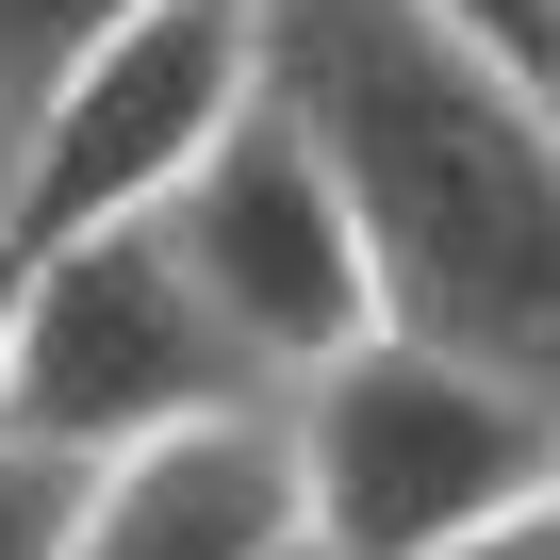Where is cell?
<instances>
[{
	"instance_id": "cell-1",
	"label": "cell",
	"mask_w": 560,
	"mask_h": 560,
	"mask_svg": "<svg viewBox=\"0 0 560 560\" xmlns=\"http://www.w3.org/2000/svg\"><path fill=\"white\" fill-rule=\"evenodd\" d=\"M264 100L347 182L380 330L560 396V100L412 0H264Z\"/></svg>"
},
{
	"instance_id": "cell-2",
	"label": "cell",
	"mask_w": 560,
	"mask_h": 560,
	"mask_svg": "<svg viewBox=\"0 0 560 560\" xmlns=\"http://www.w3.org/2000/svg\"><path fill=\"white\" fill-rule=\"evenodd\" d=\"M280 445H298V527L330 560H445L462 527H494L560 478V396L445 363L412 330H363L280 396Z\"/></svg>"
},
{
	"instance_id": "cell-3",
	"label": "cell",
	"mask_w": 560,
	"mask_h": 560,
	"mask_svg": "<svg viewBox=\"0 0 560 560\" xmlns=\"http://www.w3.org/2000/svg\"><path fill=\"white\" fill-rule=\"evenodd\" d=\"M247 396H280V380L231 347V314L198 298L165 214L0 247V429L18 445L100 462V445H149V429H198V412H247Z\"/></svg>"
},
{
	"instance_id": "cell-4",
	"label": "cell",
	"mask_w": 560,
	"mask_h": 560,
	"mask_svg": "<svg viewBox=\"0 0 560 560\" xmlns=\"http://www.w3.org/2000/svg\"><path fill=\"white\" fill-rule=\"evenodd\" d=\"M247 100H264V0H149V18H116L100 50H67L18 100V231L0 247L165 214Z\"/></svg>"
},
{
	"instance_id": "cell-5",
	"label": "cell",
	"mask_w": 560,
	"mask_h": 560,
	"mask_svg": "<svg viewBox=\"0 0 560 560\" xmlns=\"http://www.w3.org/2000/svg\"><path fill=\"white\" fill-rule=\"evenodd\" d=\"M165 247L198 264V298L231 314V347L298 396L330 347H363L380 330V280H363V231H347V182L314 165V132L280 116V100H247L231 132H214V165L165 198Z\"/></svg>"
},
{
	"instance_id": "cell-6",
	"label": "cell",
	"mask_w": 560,
	"mask_h": 560,
	"mask_svg": "<svg viewBox=\"0 0 560 560\" xmlns=\"http://www.w3.org/2000/svg\"><path fill=\"white\" fill-rule=\"evenodd\" d=\"M298 544V445H280V396L100 445L67 494V560H280Z\"/></svg>"
},
{
	"instance_id": "cell-7",
	"label": "cell",
	"mask_w": 560,
	"mask_h": 560,
	"mask_svg": "<svg viewBox=\"0 0 560 560\" xmlns=\"http://www.w3.org/2000/svg\"><path fill=\"white\" fill-rule=\"evenodd\" d=\"M429 34H462L478 67H511L527 100H560V0H412Z\"/></svg>"
},
{
	"instance_id": "cell-8",
	"label": "cell",
	"mask_w": 560,
	"mask_h": 560,
	"mask_svg": "<svg viewBox=\"0 0 560 560\" xmlns=\"http://www.w3.org/2000/svg\"><path fill=\"white\" fill-rule=\"evenodd\" d=\"M116 18H149V0H0V100H34L67 50H100Z\"/></svg>"
},
{
	"instance_id": "cell-9",
	"label": "cell",
	"mask_w": 560,
	"mask_h": 560,
	"mask_svg": "<svg viewBox=\"0 0 560 560\" xmlns=\"http://www.w3.org/2000/svg\"><path fill=\"white\" fill-rule=\"evenodd\" d=\"M67 494H83V462L0 429V560H67Z\"/></svg>"
},
{
	"instance_id": "cell-10",
	"label": "cell",
	"mask_w": 560,
	"mask_h": 560,
	"mask_svg": "<svg viewBox=\"0 0 560 560\" xmlns=\"http://www.w3.org/2000/svg\"><path fill=\"white\" fill-rule=\"evenodd\" d=\"M445 560H560V478H544L527 511H494V527H462Z\"/></svg>"
},
{
	"instance_id": "cell-11",
	"label": "cell",
	"mask_w": 560,
	"mask_h": 560,
	"mask_svg": "<svg viewBox=\"0 0 560 560\" xmlns=\"http://www.w3.org/2000/svg\"><path fill=\"white\" fill-rule=\"evenodd\" d=\"M0 231H18V100H0Z\"/></svg>"
},
{
	"instance_id": "cell-12",
	"label": "cell",
	"mask_w": 560,
	"mask_h": 560,
	"mask_svg": "<svg viewBox=\"0 0 560 560\" xmlns=\"http://www.w3.org/2000/svg\"><path fill=\"white\" fill-rule=\"evenodd\" d=\"M280 560H330V544H314V527H298V544H280Z\"/></svg>"
}]
</instances>
